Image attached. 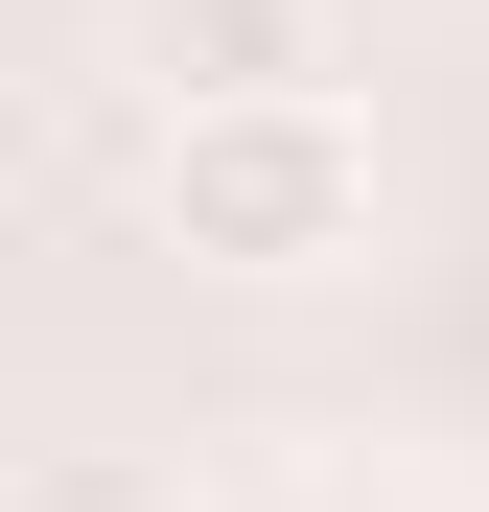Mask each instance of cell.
Instances as JSON below:
<instances>
[{
	"instance_id": "cell-1",
	"label": "cell",
	"mask_w": 489,
	"mask_h": 512,
	"mask_svg": "<svg viewBox=\"0 0 489 512\" xmlns=\"http://www.w3.org/2000/svg\"><path fill=\"white\" fill-rule=\"evenodd\" d=\"M140 210H163V256L303 303V280L373 256V117H350V94H210V117H163Z\"/></svg>"
},
{
	"instance_id": "cell-2",
	"label": "cell",
	"mask_w": 489,
	"mask_h": 512,
	"mask_svg": "<svg viewBox=\"0 0 489 512\" xmlns=\"http://www.w3.org/2000/svg\"><path fill=\"white\" fill-rule=\"evenodd\" d=\"M117 70L163 117H210V94H350V0H117Z\"/></svg>"
}]
</instances>
